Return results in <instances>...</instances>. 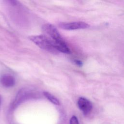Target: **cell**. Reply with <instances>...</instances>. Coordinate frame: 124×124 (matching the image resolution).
I'll use <instances>...</instances> for the list:
<instances>
[{
    "label": "cell",
    "mask_w": 124,
    "mask_h": 124,
    "mask_svg": "<svg viewBox=\"0 0 124 124\" xmlns=\"http://www.w3.org/2000/svg\"><path fill=\"white\" fill-rule=\"evenodd\" d=\"M42 29L59 52L64 53H70L69 47L54 26L50 24H46L42 26Z\"/></svg>",
    "instance_id": "1"
},
{
    "label": "cell",
    "mask_w": 124,
    "mask_h": 124,
    "mask_svg": "<svg viewBox=\"0 0 124 124\" xmlns=\"http://www.w3.org/2000/svg\"><path fill=\"white\" fill-rule=\"evenodd\" d=\"M30 39L40 48L53 54H58L59 51L55 48L52 42L46 35L31 36Z\"/></svg>",
    "instance_id": "2"
},
{
    "label": "cell",
    "mask_w": 124,
    "mask_h": 124,
    "mask_svg": "<svg viewBox=\"0 0 124 124\" xmlns=\"http://www.w3.org/2000/svg\"><path fill=\"white\" fill-rule=\"evenodd\" d=\"M59 27L65 30H74L88 28L90 25L84 22H74L69 23H61L59 24Z\"/></svg>",
    "instance_id": "3"
},
{
    "label": "cell",
    "mask_w": 124,
    "mask_h": 124,
    "mask_svg": "<svg viewBox=\"0 0 124 124\" xmlns=\"http://www.w3.org/2000/svg\"><path fill=\"white\" fill-rule=\"evenodd\" d=\"M77 104L79 109L85 115H88L92 110L93 104L92 102L85 97H81L79 98Z\"/></svg>",
    "instance_id": "4"
},
{
    "label": "cell",
    "mask_w": 124,
    "mask_h": 124,
    "mask_svg": "<svg viewBox=\"0 0 124 124\" xmlns=\"http://www.w3.org/2000/svg\"><path fill=\"white\" fill-rule=\"evenodd\" d=\"M0 82L2 86L5 87H11L14 86L15 79L12 75L4 74L0 77Z\"/></svg>",
    "instance_id": "5"
},
{
    "label": "cell",
    "mask_w": 124,
    "mask_h": 124,
    "mask_svg": "<svg viewBox=\"0 0 124 124\" xmlns=\"http://www.w3.org/2000/svg\"><path fill=\"white\" fill-rule=\"evenodd\" d=\"M44 95L52 103L56 105H60V102L59 100L57 98H56L54 96H53L52 94H51L50 93L47 92H44Z\"/></svg>",
    "instance_id": "6"
},
{
    "label": "cell",
    "mask_w": 124,
    "mask_h": 124,
    "mask_svg": "<svg viewBox=\"0 0 124 124\" xmlns=\"http://www.w3.org/2000/svg\"><path fill=\"white\" fill-rule=\"evenodd\" d=\"M70 124H79L78 118L76 116H73L70 120Z\"/></svg>",
    "instance_id": "7"
},
{
    "label": "cell",
    "mask_w": 124,
    "mask_h": 124,
    "mask_svg": "<svg viewBox=\"0 0 124 124\" xmlns=\"http://www.w3.org/2000/svg\"><path fill=\"white\" fill-rule=\"evenodd\" d=\"M75 62H76V63L78 65H82V62H81L80 61L76 60V61H75Z\"/></svg>",
    "instance_id": "8"
},
{
    "label": "cell",
    "mask_w": 124,
    "mask_h": 124,
    "mask_svg": "<svg viewBox=\"0 0 124 124\" xmlns=\"http://www.w3.org/2000/svg\"><path fill=\"white\" fill-rule=\"evenodd\" d=\"M0 103H1V99H0Z\"/></svg>",
    "instance_id": "9"
}]
</instances>
